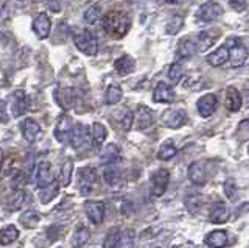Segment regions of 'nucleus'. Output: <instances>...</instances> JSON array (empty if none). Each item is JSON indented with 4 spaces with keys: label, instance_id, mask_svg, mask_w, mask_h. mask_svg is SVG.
I'll list each match as a JSON object with an SVG mask.
<instances>
[{
    "label": "nucleus",
    "instance_id": "bb28decb",
    "mask_svg": "<svg viewBox=\"0 0 249 248\" xmlns=\"http://www.w3.org/2000/svg\"><path fill=\"white\" fill-rule=\"evenodd\" d=\"M229 217H231L229 208L223 203H218L213 206L212 212H210V222L212 223H226L229 220Z\"/></svg>",
    "mask_w": 249,
    "mask_h": 248
},
{
    "label": "nucleus",
    "instance_id": "473e14b6",
    "mask_svg": "<svg viewBox=\"0 0 249 248\" xmlns=\"http://www.w3.org/2000/svg\"><path fill=\"white\" fill-rule=\"evenodd\" d=\"M72 173H73V161L72 159H66L61 166V175H59V184L61 186H69L70 180H72Z\"/></svg>",
    "mask_w": 249,
    "mask_h": 248
},
{
    "label": "nucleus",
    "instance_id": "dca6fc26",
    "mask_svg": "<svg viewBox=\"0 0 249 248\" xmlns=\"http://www.w3.org/2000/svg\"><path fill=\"white\" fill-rule=\"evenodd\" d=\"M28 110V97L23 91H14L11 95V114L14 117H20Z\"/></svg>",
    "mask_w": 249,
    "mask_h": 248
},
{
    "label": "nucleus",
    "instance_id": "f8f14e48",
    "mask_svg": "<svg viewBox=\"0 0 249 248\" xmlns=\"http://www.w3.org/2000/svg\"><path fill=\"white\" fill-rule=\"evenodd\" d=\"M35 180H36V184H37L39 189H42V188H45V186H49L54 181L53 172H52V164L49 161H42L37 164Z\"/></svg>",
    "mask_w": 249,
    "mask_h": 248
},
{
    "label": "nucleus",
    "instance_id": "3c124183",
    "mask_svg": "<svg viewBox=\"0 0 249 248\" xmlns=\"http://www.w3.org/2000/svg\"><path fill=\"white\" fill-rule=\"evenodd\" d=\"M156 248H159V247H156Z\"/></svg>",
    "mask_w": 249,
    "mask_h": 248
},
{
    "label": "nucleus",
    "instance_id": "58836bf2",
    "mask_svg": "<svg viewBox=\"0 0 249 248\" xmlns=\"http://www.w3.org/2000/svg\"><path fill=\"white\" fill-rule=\"evenodd\" d=\"M223 188H224V193H226V197L229 198V201H237L238 188H237V184H235V181L232 180V178H228V180L224 181Z\"/></svg>",
    "mask_w": 249,
    "mask_h": 248
},
{
    "label": "nucleus",
    "instance_id": "8fccbe9b",
    "mask_svg": "<svg viewBox=\"0 0 249 248\" xmlns=\"http://www.w3.org/2000/svg\"><path fill=\"white\" fill-rule=\"evenodd\" d=\"M2 161H3V150L0 149V162H2Z\"/></svg>",
    "mask_w": 249,
    "mask_h": 248
},
{
    "label": "nucleus",
    "instance_id": "9b49d317",
    "mask_svg": "<svg viewBox=\"0 0 249 248\" xmlns=\"http://www.w3.org/2000/svg\"><path fill=\"white\" fill-rule=\"evenodd\" d=\"M216 106H218V97L215 94H206L201 98H198L196 102L198 113L202 119H209L216 111Z\"/></svg>",
    "mask_w": 249,
    "mask_h": 248
},
{
    "label": "nucleus",
    "instance_id": "7ed1b4c3",
    "mask_svg": "<svg viewBox=\"0 0 249 248\" xmlns=\"http://www.w3.org/2000/svg\"><path fill=\"white\" fill-rule=\"evenodd\" d=\"M73 42L76 45V49L81 53H84L86 57H95L98 52V42L97 38L89 30H80L73 35Z\"/></svg>",
    "mask_w": 249,
    "mask_h": 248
},
{
    "label": "nucleus",
    "instance_id": "aec40b11",
    "mask_svg": "<svg viewBox=\"0 0 249 248\" xmlns=\"http://www.w3.org/2000/svg\"><path fill=\"white\" fill-rule=\"evenodd\" d=\"M196 52V45H195L193 39L189 38H184V39L179 41L178 47H176V58L178 59H190Z\"/></svg>",
    "mask_w": 249,
    "mask_h": 248
},
{
    "label": "nucleus",
    "instance_id": "72a5a7b5",
    "mask_svg": "<svg viewBox=\"0 0 249 248\" xmlns=\"http://www.w3.org/2000/svg\"><path fill=\"white\" fill-rule=\"evenodd\" d=\"M58 189H59V184L56 181H53L52 184L39 189V198H41L42 203H50V201L58 195Z\"/></svg>",
    "mask_w": 249,
    "mask_h": 248
},
{
    "label": "nucleus",
    "instance_id": "cd10ccee",
    "mask_svg": "<svg viewBox=\"0 0 249 248\" xmlns=\"http://www.w3.org/2000/svg\"><path fill=\"white\" fill-rule=\"evenodd\" d=\"M218 36V33H212V32H202L198 35L196 41H195V45H196V52H206L213 45L215 38Z\"/></svg>",
    "mask_w": 249,
    "mask_h": 248
},
{
    "label": "nucleus",
    "instance_id": "1a4fd4ad",
    "mask_svg": "<svg viewBox=\"0 0 249 248\" xmlns=\"http://www.w3.org/2000/svg\"><path fill=\"white\" fill-rule=\"evenodd\" d=\"M70 133H72V122H70L69 115L61 114L56 120V125H54V137L59 144H67Z\"/></svg>",
    "mask_w": 249,
    "mask_h": 248
},
{
    "label": "nucleus",
    "instance_id": "a19ab883",
    "mask_svg": "<svg viewBox=\"0 0 249 248\" xmlns=\"http://www.w3.org/2000/svg\"><path fill=\"white\" fill-rule=\"evenodd\" d=\"M119 237H120V228H111L105 237L103 248H114L117 242H119Z\"/></svg>",
    "mask_w": 249,
    "mask_h": 248
},
{
    "label": "nucleus",
    "instance_id": "f03ea898",
    "mask_svg": "<svg viewBox=\"0 0 249 248\" xmlns=\"http://www.w3.org/2000/svg\"><path fill=\"white\" fill-rule=\"evenodd\" d=\"M228 47V61L231 67H241L245 66L246 59H248V49L243 44V41L240 38H229L228 42L224 44Z\"/></svg>",
    "mask_w": 249,
    "mask_h": 248
},
{
    "label": "nucleus",
    "instance_id": "c9c22d12",
    "mask_svg": "<svg viewBox=\"0 0 249 248\" xmlns=\"http://www.w3.org/2000/svg\"><path fill=\"white\" fill-rule=\"evenodd\" d=\"M176 153H178V150H176V147L173 145V142L167 141V142H163L160 145V149L158 152V158L160 161H170L171 158L176 156Z\"/></svg>",
    "mask_w": 249,
    "mask_h": 248
},
{
    "label": "nucleus",
    "instance_id": "6e6552de",
    "mask_svg": "<svg viewBox=\"0 0 249 248\" xmlns=\"http://www.w3.org/2000/svg\"><path fill=\"white\" fill-rule=\"evenodd\" d=\"M54 97H56V102L59 103V106L64 108V110H72L80 102V95H78V91L75 88L59 89L56 91Z\"/></svg>",
    "mask_w": 249,
    "mask_h": 248
},
{
    "label": "nucleus",
    "instance_id": "79ce46f5",
    "mask_svg": "<svg viewBox=\"0 0 249 248\" xmlns=\"http://www.w3.org/2000/svg\"><path fill=\"white\" fill-rule=\"evenodd\" d=\"M182 76H184V67L181 64L173 63V64L170 66V69H168V78H170V81L179 83Z\"/></svg>",
    "mask_w": 249,
    "mask_h": 248
},
{
    "label": "nucleus",
    "instance_id": "2f4dec72",
    "mask_svg": "<svg viewBox=\"0 0 249 248\" xmlns=\"http://www.w3.org/2000/svg\"><path fill=\"white\" fill-rule=\"evenodd\" d=\"M134 239H136V232L134 229H124L120 231V237H119V242L114 248H134Z\"/></svg>",
    "mask_w": 249,
    "mask_h": 248
},
{
    "label": "nucleus",
    "instance_id": "412c9836",
    "mask_svg": "<svg viewBox=\"0 0 249 248\" xmlns=\"http://www.w3.org/2000/svg\"><path fill=\"white\" fill-rule=\"evenodd\" d=\"M229 242L228 232L224 229H215L212 232H209V236L206 237V245L210 248H224Z\"/></svg>",
    "mask_w": 249,
    "mask_h": 248
},
{
    "label": "nucleus",
    "instance_id": "423d86ee",
    "mask_svg": "<svg viewBox=\"0 0 249 248\" xmlns=\"http://www.w3.org/2000/svg\"><path fill=\"white\" fill-rule=\"evenodd\" d=\"M97 183V173L92 167H83L78 172V188L83 195H89Z\"/></svg>",
    "mask_w": 249,
    "mask_h": 248
},
{
    "label": "nucleus",
    "instance_id": "c756f323",
    "mask_svg": "<svg viewBox=\"0 0 249 248\" xmlns=\"http://www.w3.org/2000/svg\"><path fill=\"white\" fill-rule=\"evenodd\" d=\"M89 239H90V231L89 228H86L84 225H80L75 232H73V237H72V245L73 248H81L84 247L86 244L89 242Z\"/></svg>",
    "mask_w": 249,
    "mask_h": 248
},
{
    "label": "nucleus",
    "instance_id": "a18cd8bd",
    "mask_svg": "<svg viewBox=\"0 0 249 248\" xmlns=\"http://www.w3.org/2000/svg\"><path fill=\"white\" fill-rule=\"evenodd\" d=\"M45 5L52 13H59L62 10V0H45Z\"/></svg>",
    "mask_w": 249,
    "mask_h": 248
},
{
    "label": "nucleus",
    "instance_id": "6ab92c4d",
    "mask_svg": "<svg viewBox=\"0 0 249 248\" xmlns=\"http://www.w3.org/2000/svg\"><path fill=\"white\" fill-rule=\"evenodd\" d=\"M106 137H107V130H106V127L103 125V123H100V122L93 123V125H92V131H90L92 149L95 150V152L100 150L101 145L105 144Z\"/></svg>",
    "mask_w": 249,
    "mask_h": 248
},
{
    "label": "nucleus",
    "instance_id": "39448f33",
    "mask_svg": "<svg viewBox=\"0 0 249 248\" xmlns=\"http://www.w3.org/2000/svg\"><path fill=\"white\" fill-rule=\"evenodd\" d=\"M170 181V172L167 169H156L153 175L150 176L151 183V193L154 197L163 195V192L167 191V186Z\"/></svg>",
    "mask_w": 249,
    "mask_h": 248
},
{
    "label": "nucleus",
    "instance_id": "4468645a",
    "mask_svg": "<svg viewBox=\"0 0 249 248\" xmlns=\"http://www.w3.org/2000/svg\"><path fill=\"white\" fill-rule=\"evenodd\" d=\"M86 215L89 217V220L93 225H100L105 219V203L98 200H90L84 205Z\"/></svg>",
    "mask_w": 249,
    "mask_h": 248
},
{
    "label": "nucleus",
    "instance_id": "393cba45",
    "mask_svg": "<svg viewBox=\"0 0 249 248\" xmlns=\"http://www.w3.org/2000/svg\"><path fill=\"white\" fill-rule=\"evenodd\" d=\"M114 67H115V71L119 72V74L126 75V74H131L136 69V61H134V58H131L129 55H123V57L117 58L114 61Z\"/></svg>",
    "mask_w": 249,
    "mask_h": 248
},
{
    "label": "nucleus",
    "instance_id": "7c9ffc66",
    "mask_svg": "<svg viewBox=\"0 0 249 248\" xmlns=\"http://www.w3.org/2000/svg\"><path fill=\"white\" fill-rule=\"evenodd\" d=\"M19 237V229L14 225H6L0 229V245H10Z\"/></svg>",
    "mask_w": 249,
    "mask_h": 248
},
{
    "label": "nucleus",
    "instance_id": "20e7f679",
    "mask_svg": "<svg viewBox=\"0 0 249 248\" xmlns=\"http://www.w3.org/2000/svg\"><path fill=\"white\" fill-rule=\"evenodd\" d=\"M223 16V6L216 0H210L199 6L196 11V18L202 22H213Z\"/></svg>",
    "mask_w": 249,
    "mask_h": 248
},
{
    "label": "nucleus",
    "instance_id": "f3484780",
    "mask_svg": "<svg viewBox=\"0 0 249 248\" xmlns=\"http://www.w3.org/2000/svg\"><path fill=\"white\" fill-rule=\"evenodd\" d=\"M122 156V152H120V147L117 144H109L106 145L103 150L100 153V162L103 166H115L117 162L120 161Z\"/></svg>",
    "mask_w": 249,
    "mask_h": 248
},
{
    "label": "nucleus",
    "instance_id": "e433bc0d",
    "mask_svg": "<svg viewBox=\"0 0 249 248\" xmlns=\"http://www.w3.org/2000/svg\"><path fill=\"white\" fill-rule=\"evenodd\" d=\"M123 97V91L120 86H117V84H111V86L107 88L106 91V103L107 105H117L122 100Z\"/></svg>",
    "mask_w": 249,
    "mask_h": 248
},
{
    "label": "nucleus",
    "instance_id": "49530a36",
    "mask_svg": "<svg viewBox=\"0 0 249 248\" xmlns=\"http://www.w3.org/2000/svg\"><path fill=\"white\" fill-rule=\"evenodd\" d=\"M229 5L233 11H245L246 10V0H229Z\"/></svg>",
    "mask_w": 249,
    "mask_h": 248
},
{
    "label": "nucleus",
    "instance_id": "f704fd0d",
    "mask_svg": "<svg viewBox=\"0 0 249 248\" xmlns=\"http://www.w3.org/2000/svg\"><path fill=\"white\" fill-rule=\"evenodd\" d=\"M100 19H101V8H100V5H92V6H89V8L86 10L84 14H83L84 24H88V25H93Z\"/></svg>",
    "mask_w": 249,
    "mask_h": 248
},
{
    "label": "nucleus",
    "instance_id": "4be33fe9",
    "mask_svg": "<svg viewBox=\"0 0 249 248\" xmlns=\"http://www.w3.org/2000/svg\"><path fill=\"white\" fill-rule=\"evenodd\" d=\"M189 178H190V181H192L193 184H198V186L206 184V181H207V175H206L204 166H202L199 161L192 162V164L189 166Z\"/></svg>",
    "mask_w": 249,
    "mask_h": 248
},
{
    "label": "nucleus",
    "instance_id": "ddd939ff",
    "mask_svg": "<svg viewBox=\"0 0 249 248\" xmlns=\"http://www.w3.org/2000/svg\"><path fill=\"white\" fill-rule=\"evenodd\" d=\"M52 30V19L47 13H37L36 18L33 19V32L39 39H45L49 38Z\"/></svg>",
    "mask_w": 249,
    "mask_h": 248
},
{
    "label": "nucleus",
    "instance_id": "37998d69",
    "mask_svg": "<svg viewBox=\"0 0 249 248\" xmlns=\"http://www.w3.org/2000/svg\"><path fill=\"white\" fill-rule=\"evenodd\" d=\"M27 195H28V193H25L23 191H18V192H16L14 198L11 200V203H10V209H11V211H16V209H20V208L25 206V203H27Z\"/></svg>",
    "mask_w": 249,
    "mask_h": 248
},
{
    "label": "nucleus",
    "instance_id": "a878e982",
    "mask_svg": "<svg viewBox=\"0 0 249 248\" xmlns=\"http://www.w3.org/2000/svg\"><path fill=\"white\" fill-rule=\"evenodd\" d=\"M103 178L106 184L111 186V188H119L122 184V172L117 166H109L107 169H105Z\"/></svg>",
    "mask_w": 249,
    "mask_h": 248
},
{
    "label": "nucleus",
    "instance_id": "f257e3e1",
    "mask_svg": "<svg viewBox=\"0 0 249 248\" xmlns=\"http://www.w3.org/2000/svg\"><path fill=\"white\" fill-rule=\"evenodd\" d=\"M105 32L112 38H123L129 32L131 18L124 11H109L103 18Z\"/></svg>",
    "mask_w": 249,
    "mask_h": 248
},
{
    "label": "nucleus",
    "instance_id": "b1692460",
    "mask_svg": "<svg viewBox=\"0 0 249 248\" xmlns=\"http://www.w3.org/2000/svg\"><path fill=\"white\" fill-rule=\"evenodd\" d=\"M187 120H189V117H187V113L184 110H176V111H171L167 119H165V123L168 128H173V130H178L184 127Z\"/></svg>",
    "mask_w": 249,
    "mask_h": 248
},
{
    "label": "nucleus",
    "instance_id": "a211bd4d",
    "mask_svg": "<svg viewBox=\"0 0 249 248\" xmlns=\"http://www.w3.org/2000/svg\"><path fill=\"white\" fill-rule=\"evenodd\" d=\"M154 123V113L145 105H139L137 115H136V127L140 131L148 130Z\"/></svg>",
    "mask_w": 249,
    "mask_h": 248
},
{
    "label": "nucleus",
    "instance_id": "ea45409f",
    "mask_svg": "<svg viewBox=\"0 0 249 248\" xmlns=\"http://www.w3.org/2000/svg\"><path fill=\"white\" fill-rule=\"evenodd\" d=\"M132 122H134V115H132L131 110H123L120 113V117H119V125L123 131H129L132 127Z\"/></svg>",
    "mask_w": 249,
    "mask_h": 248
},
{
    "label": "nucleus",
    "instance_id": "de8ad7c7",
    "mask_svg": "<svg viewBox=\"0 0 249 248\" xmlns=\"http://www.w3.org/2000/svg\"><path fill=\"white\" fill-rule=\"evenodd\" d=\"M10 117H8V111H6V102L0 98V123H8Z\"/></svg>",
    "mask_w": 249,
    "mask_h": 248
},
{
    "label": "nucleus",
    "instance_id": "2eb2a0df",
    "mask_svg": "<svg viewBox=\"0 0 249 248\" xmlns=\"http://www.w3.org/2000/svg\"><path fill=\"white\" fill-rule=\"evenodd\" d=\"M153 100L156 103H171L175 100V91L165 81H159L153 91Z\"/></svg>",
    "mask_w": 249,
    "mask_h": 248
},
{
    "label": "nucleus",
    "instance_id": "9d476101",
    "mask_svg": "<svg viewBox=\"0 0 249 248\" xmlns=\"http://www.w3.org/2000/svg\"><path fill=\"white\" fill-rule=\"evenodd\" d=\"M20 131H22V136L25 139L27 142L33 144L36 142L39 137L42 134V128L41 125L35 120V119H25L20 122Z\"/></svg>",
    "mask_w": 249,
    "mask_h": 248
},
{
    "label": "nucleus",
    "instance_id": "09e8293b",
    "mask_svg": "<svg viewBox=\"0 0 249 248\" xmlns=\"http://www.w3.org/2000/svg\"><path fill=\"white\" fill-rule=\"evenodd\" d=\"M165 2L170 3V5H176V3L179 2V0H165Z\"/></svg>",
    "mask_w": 249,
    "mask_h": 248
},
{
    "label": "nucleus",
    "instance_id": "c85d7f7f",
    "mask_svg": "<svg viewBox=\"0 0 249 248\" xmlns=\"http://www.w3.org/2000/svg\"><path fill=\"white\" fill-rule=\"evenodd\" d=\"M226 106L231 113H237L241 108V95L235 88H228L226 92Z\"/></svg>",
    "mask_w": 249,
    "mask_h": 248
},
{
    "label": "nucleus",
    "instance_id": "5701e85b",
    "mask_svg": "<svg viewBox=\"0 0 249 248\" xmlns=\"http://www.w3.org/2000/svg\"><path fill=\"white\" fill-rule=\"evenodd\" d=\"M228 57H229L228 47H226V45H220L216 50H213L212 53L207 55V63L213 67H220L228 63Z\"/></svg>",
    "mask_w": 249,
    "mask_h": 248
},
{
    "label": "nucleus",
    "instance_id": "4c0bfd02",
    "mask_svg": "<svg viewBox=\"0 0 249 248\" xmlns=\"http://www.w3.org/2000/svg\"><path fill=\"white\" fill-rule=\"evenodd\" d=\"M41 222V215L35 211H27L25 214L20 215V223L27 228H35Z\"/></svg>",
    "mask_w": 249,
    "mask_h": 248
},
{
    "label": "nucleus",
    "instance_id": "c03bdc74",
    "mask_svg": "<svg viewBox=\"0 0 249 248\" xmlns=\"http://www.w3.org/2000/svg\"><path fill=\"white\" fill-rule=\"evenodd\" d=\"M182 18H179V16H173L170 20H168V24H167V33L168 35H176L179 30H181L182 27Z\"/></svg>",
    "mask_w": 249,
    "mask_h": 248
},
{
    "label": "nucleus",
    "instance_id": "0eeeda50",
    "mask_svg": "<svg viewBox=\"0 0 249 248\" xmlns=\"http://www.w3.org/2000/svg\"><path fill=\"white\" fill-rule=\"evenodd\" d=\"M90 133L89 128L83 125V123H76L75 127H72V133H70L69 142L72 144L75 150H83L86 145H89Z\"/></svg>",
    "mask_w": 249,
    "mask_h": 248
}]
</instances>
